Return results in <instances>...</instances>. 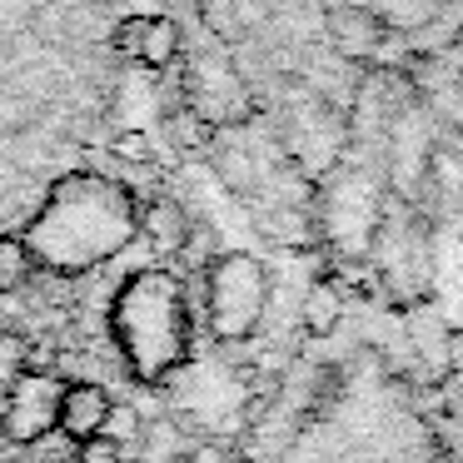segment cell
I'll list each match as a JSON object with an SVG mask.
<instances>
[{
	"mask_svg": "<svg viewBox=\"0 0 463 463\" xmlns=\"http://www.w3.org/2000/svg\"><path fill=\"white\" fill-rule=\"evenodd\" d=\"M31 344L21 339V334H0V399L15 389V379H21L25 369H31Z\"/></svg>",
	"mask_w": 463,
	"mask_h": 463,
	"instance_id": "cell-11",
	"label": "cell"
},
{
	"mask_svg": "<svg viewBox=\"0 0 463 463\" xmlns=\"http://www.w3.org/2000/svg\"><path fill=\"white\" fill-rule=\"evenodd\" d=\"M354 71H423L463 45V0H319Z\"/></svg>",
	"mask_w": 463,
	"mask_h": 463,
	"instance_id": "cell-3",
	"label": "cell"
},
{
	"mask_svg": "<svg viewBox=\"0 0 463 463\" xmlns=\"http://www.w3.org/2000/svg\"><path fill=\"white\" fill-rule=\"evenodd\" d=\"M264 269L254 254H224L210 269V324L220 339H250L264 314Z\"/></svg>",
	"mask_w": 463,
	"mask_h": 463,
	"instance_id": "cell-6",
	"label": "cell"
},
{
	"mask_svg": "<svg viewBox=\"0 0 463 463\" xmlns=\"http://www.w3.org/2000/svg\"><path fill=\"white\" fill-rule=\"evenodd\" d=\"M61 389L65 383L55 373H41V369H25L15 379V389L0 399V433L11 443H35L45 433H55V419H61Z\"/></svg>",
	"mask_w": 463,
	"mask_h": 463,
	"instance_id": "cell-7",
	"label": "cell"
},
{
	"mask_svg": "<svg viewBox=\"0 0 463 463\" xmlns=\"http://www.w3.org/2000/svg\"><path fill=\"white\" fill-rule=\"evenodd\" d=\"M25 449L35 453L31 463H71V458H75V449H80V443H71V439H65L61 429H55V433H45V439L25 443Z\"/></svg>",
	"mask_w": 463,
	"mask_h": 463,
	"instance_id": "cell-12",
	"label": "cell"
},
{
	"mask_svg": "<svg viewBox=\"0 0 463 463\" xmlns=\"http://www.w3.org/2000/svg\"><path fill=\"white\" fill-rule=\"evenodd\" d=\"M289 160L329 170L364 75L334 51L319 0H190Z\"/></svg>",
	"mask_w": 463,
	"mask_h": 463,
	"instance_id": "cell-2",
	"label": "cell"
},
{
	"mask_svg": "<svg viewBox=\"0 0 463 463\" xmlns=\"http://www.w3.org/2000/svg\"><path fill=\"white\" fill-rule=\"evenodd\" d=\"M135 230H140V210H135L130 184L115 175H75L45 194L21 240L35 269L75 274L120 254L135 240Z\"/></svg>",
	"mask_w": 463,
	"mask_h": 463,
	"instance_id": "cell-4",
	"label": "cell"
},
{
	"mask_svg": "<svg viewBox=\"0 0 463 463\" xmlns=\"http://www.w3.org/2000/svg\"><path fill=\"white\" fill-rule=\"evenodd\" d=\"M458 55H463V45H458Z\"/></svg>",
	"mask_w": 463,
	"mask_h": 463,
	"instance_id": "cell-14",
	"label": "cell"
},
{
	"mask_svg": "<svg viewBox=\"0 0 463 463\" xmlns=\"http://www.w3.org/2000/svg\"><path fill=\"white\" fill-rule=\"evenodd\" d=\"M110 419H115V399L105 393V383H65L61 389V419H55V429L71 443L105 439Z\"/></svg>",
	"mask_w": 463,
	"mask_h": 463,
	"instance_id": "cell-8",
	"label": "cell"
},
{
	"mask_svg": "<svg viewBox=\"0 0 463 463\" xmlns=\"http://www.w3.org/2000/svg\"><path fill=\"white\" fill-rule=\"evenodd\" d=\"M339 314H344V304H339V294H334V284H314L309 299H304V324H309L314 334H334Z\"/></svg>",
	"mask_w": 463,
	"mask_h": 463,
	"instance_id": "cell-10",
	"label": "cell"
},
{
	"mask_svg": "<svg viewBox=\"0 0 463 463\" xmlns=\"http://www.w3.org/2000/svg\"><path fill=\"white\" fill-rule=\"evenodd\" d=\"M71 463H120V443H115L110 433H105V439H90V443L75 449Z\"/></svg>",
	"mask_w": 463,
	"mask_h": 463,
	"instance_id": "cell-13",
	"label": "cell"
},
{
	"mask_svg": "<svg viewBox=\"0 0 463 463\" xmlns=\"http://www.w3.org/2000/svg\"><path fill=\"white\" fill-rule=\"evenodd\" d=\"M110 329L120 344L125 364L140 383H160L190 354V314H184V289L165 269H140L120 284L110 309Z\"/></svg>",
	"mask_w": 463,
	"mask_h": 463,
	"instance_id": "cell-5",
	"label": "cell"
},
{
	"mask_svg": "<svg viewBox=\"0 0 463 463\" xmlns=\"http://www.w3.org/2000/svg\"><path fill=\"white\" fill-rule=\"evenodd\" d=\"M175 120H260L190 0H0V220Z\"/></svg>",
	"mask_w": 463,
	"mask_h": 463,
	"instance_id": "cell-1",
	"label": "cell"
},
{
	"mask_svg": "<svg viewBox=\"0 0 463 463\" xmlns=\"http://www.w3.org/2000/svg\"><path fill=\"white\" fill-rule=\"evenodd\" d=\"M35 274V260L21 234H0V294H15Z\"/></svg>",
	"mask_w": 463,
	"mask_h": 463,
	"instance_id": "cell-9",
	"label": "cell"
}]
</instances>
